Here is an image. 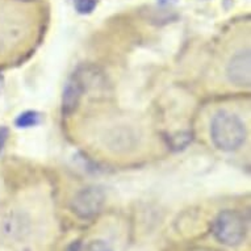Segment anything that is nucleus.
<instances>
[{
  "instance_id": "obj_10",
  "label": "nucleus",
  "mask_w": 251,
  "mask_h": 251,
  "mask_svg": "<svg viewBox=\"0 0 251 251\" xmlns=\"http://www.w3.org/2000/svg\"><path fill=\"white\" fill-rule=\"evenodd\" d=\"M8 129L5 128V126H0V152H1V150L4 149L5 146V142H7V140H8Z\"/></svg>"
},
{
  "instance_id": "obj_8",
  "label": "nucleus",
  "mask_w": 251,
  "mask_h": 251,
  "mask_svg": "<svg viewBox=\"0 0 251 251\" xmlns=\"http://www.w3.org/2000/svg\"><path fill=\"white\" fill-rule=\"evenodd\" d=\"M98 0H74V7L80 15H88L96 8Z\"/></svg>"
},
{
  "instance_id": "obj_6",
  "label": "nucleus",
  "mask_w": 251,
  "mask_h": 251,
  "mask_svg": "<svg viewBox=\"0 0 251 251\" xmlns=\"http://www.w3.org/2000/svg\"><path fill=\"white\" fill-rule=\"evenodd\" d=\"M40 123H41V115L36 111L23 112L21 115L17 116L16 121H15L17 128L21 129L32 128V126H36Z\"/></svg>"
},
{
  "instance_id": "obj_11",
  "label": "nucleus",
  "mask_w": 251,
  "mask_h": 251,
  "mask_svg": "<svg viewBox=\"0 0 251 251\" xmlns=\"http://www.w3.org/2000/svg\"><path fill=\"white\" fill-rule=\"evenodd\" d=\"M65 251H82V242L80 241H73V242L66 247Z\"/></svg>"
},
{
  "instance_id": "obj_12",
  "label": "nucleus",
  "mask_w": 251,
  "mask_h": 251,
  "mask_svg": "<svg viewBox=\"0 0 251 251\" xmlns=\"http://www.w3.org/2000/svg\"><path fill=\"white\" fill-rule=\"evenodd\" d=\"M173 1H175V0H159V3L161 4H170V3H173Z\"/></svg>"
},
{
  "instance_id": "obj_7",
  "label": "nucleus",
  "mask_w": 251,
  "mask_h": 251,
  "mask_svg": "<svg viewBox=\"0 0 251 251\" xmlns=\"http://www.w3.org/2000/svg\"><path fill=\"white\" fill-rule=\"evenodd\" d=\"M194 140V134L190 130H185V132H180L174 134V136L170 137V148L177 151V150H181V149H185L188 145L192 142Z\"/></svg>"
},
{
  "instance_id": "obj_5",
  "label": "nucleus",
  "mask_w": 251,
  "mask_h": 251,
  "mask_svg": "<svg viewBox=\"0 0 251 251\" xmlns=\"http://www.w3.org/2000/svg\"><path fill=\"white\" fill-rule=\"evenodd\" d=\"M226 75L234 86L249 87L251 83V53L241 50L230 58L227 63Z\"/></svg>"
},
{
  "instance_id": "obj_1",
  "label": "nucleus",
  "mask_w": 251,
  "mask_h": 251,
  "mask_svg": "<svg viewBox=\"0 0 251 251\" xmlns=\"http://www.w3.org/2000/svg\"><path fill=\"white\" fill-rule=\"evenodd\" d=\"M210 137L217 149L223 151H234L245 142L246 128L238 116L220 111L212 120Z\"/></svg>"
},
{
  "instance_id": "obj_13",
  "label": "nucleus",
  "mask_w": 251,
  "mask_h": 251,
  "mask_svg": "<svg viewBox=\"0 0 251 251\" xmlns=\"http://www.w3.org/2000/svg\"><path fill=\"white\" fill-rule=\"evenodd\" d=\"M0 83H1V76H0Z\"/></svg>"
},
{
  "instance_id": "obj_4",
  "label": "nucleus",
  "mask_w": 251,
  "mask_h": 251,
  "mask_svg": "<svg viewBox=\"0 0 251 251\" xmlns=\"http://www.w3.org/2000/svg\"><path fill=\"white\" fill-rule=\"evenodd\" d=\"M87 90L86 69L78 70L71 75L69 80L65 84L63 94H62V113L63 115H71L76 111L83 92Z\"/></svg>"
},
{
  "instance_id": "obj_9",
  "label": "nucleus",
  "mask_w": 251,
  "mask_h": 251,
  "mask_svg": "<svg viewBox=\"0 0 251 251\" xmlns=\"http://www.w3.org/2000/svg\"><path fill=\"white\" fill-rule=\"evenodd\" d=\"M86 251H113L112 247L103 239H94L87 245Z\"/></svg>"
},
{
  "instance_id": "obj_3",
  "label": "nucleus",
  "mask_w": 251,
  "mask_h": 251,
  "mask_svg": "<svg viewBox=\"0 0 251 251\" xmlns=\"http://www.w3.org/2000/svg\"><path fill=\"white\" fill-rule=\"evenodd\" d=\"M105 204V194L100 187L91 185L78 191L71 200V212L80 220H92L101 212Z\"/></svg>"
},
{
  "instance_id": "obj_2",
  "label": "nucleus",
  "mask_w": 251,
  "mask_h": 251,
  "mask_svg": "<svg viewBox=\"0 0 251 251\" xmlns=\"http://www.w3.org/2000/svg\"><path fill=\"white\" fill-rule=\"evenodd\" d=\"M212 233L214 238L225 246H239L246 238V220L237 210H223L214 218Z\"/></svg>"
}]
</instances>
